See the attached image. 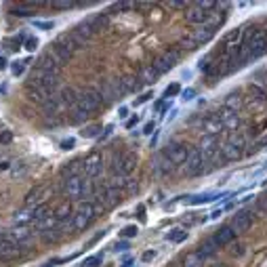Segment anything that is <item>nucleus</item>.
Returning a JSON list of instances; mask_svg holds the SVG:
<instances>
[{
	"instance_id": "obj_1",
	"label": "nucleus",
	"mask_w": 267,
	"mask_h": 267,
	"mask_svg": "<svg viewBox=\"0 0 267 267\" xmlns=\"http://www.w3.org/2000/svg\"><path fill=\"white\" fill-rule=\"evenodd\" d=\"M101 93L95 91V88H84V91H80L76 103H74V108H72V114H74V122H82L86 120L88 116H91L95 110L101 108Z\"/></svg>"
},
{
	"instance_id": "obj_2",
	"label": "nucleus",
	"mask_w": 267,
	"mask_h": 267,
	"mask_svg": "<svg viewBox=\"0 0 267 267\" xmlns=\"http://www.w3.org/2000/svg\"><path fill=\"white\" fill-rule=\"evenodd\" d=\"M51 217V210L46 204H38V206H28L26 210L15 212V225H42L46 219Z\"/></svg>"
},
{
	"instance_id": "obj_3",
	"label": "nucleus",
	"mask_w": 267,
	"mask_h": 267,
	"mask_svg": "<svg viewBox=\"0 0 267 267\" xmlns=\"http://www.w3.org/2000/svg\"><path fill=\"white\" fill-rule=\"evenodd\" d=\"M65 193L69 200H82V198H91L93 196V181L88 177H72L65 181Z\"/></svg>"
},
{
	"instance_id": "obj_4",
	"label": "nucleus",
	"mask_w": 267,
	"mask_h": 267,
	"mask_svg": "<svg viewBox=\"0 0 267 267\" xmlns=\"http://www.w3.org/2000/svg\"><path fill=\"white\" fill-rule=\"evenodd\" d=\"M215 7H217L215 3H196L185 11V21L196 26H206L212 21V9Z\"/></svg>"
},
{
	"instance_id": "obj_5",
	"label": "nucleus",
	"mask_w": 267,
	"mask_h": 267,
	"mask_svg": "<svg viewBox=\"0 0 267 267\" xmlns=\"http://www.w3.org/2000/svg\"><path fill=\"white\" fill-rule=\"evenodd\" d=\"M246 152V137L244 135H231L225 143L221 145V158L227 160V162H234V160H240Z\"/></svg>"
},
{
	"instance_id": "obj_6",
	"label": "nucleus",
	"mask_w": 267,
	"mask_h": 267,
	"mask_svg": "<svg viewBox=\"0 0 267 267\" xmlns=\"http://www.w3.org/2000/svg\"><path fill=\"white\" fill-rule=\"evenodd\" d=\"M217 28H219V21H210L206 26H200V30H196L187 40H183V44L187 48H196V46H200V44H206L217 34Z\"/></svg>"
},
{
	"instance_id": "obj_7",
	"label": "nucleus",
	"mask_w": 267,
	"mask_h": 267,
	"mask_svg": "<svg viewBox=\"0 0 267 267\" xmlns=\"http://www.w3.org/2000/svg\"><path fill=\"white\" fill-rule=\"evenodd\" d=\"M95 215H97V204H93V202H82L78 208H76V212H74V219H72V229H84V227H88L91 225V221L95 219Z\"/></svg>"
},
{
	"instance_id": "obj_8",
	"label": "nucleus",
	"mask_w": 267,
	"mask_h": 267,
	"mask_svg": "<svg viewBox=\"0 0 267 267\" xmlns=\"http://www.w3.org/2000/svg\"><path fill=\"white\" fill-rule=\"evenodd\" d=\"M204 158H206V162L208 164H215L217 162V158H219V152H221V145H219V139L217 135H204L200 139V145L196 148Z\"/></svg>"
},
{
	"instance_id": "obj_9",
	"label": "nucleus",
	"mask_w": 267,
	"mask_h": 267,
	"mask_svg": "<svg viewBox=\"0 0 267 267\" xmlns=\"http://www.w3.org/2000/svg\"><path fill=\"white\" fill-rule=\"evenodd\" d=\"M179 51L177 48H168V51H164V53H160V55L152 61V67L156 69V72L162 76V74H166V72H171V69L177 65V61H179Z\"/></svg>"
},
{
	"instance_id": "obj_10",
	"label": "nucleus",
	"mask_w": 267,
	"mask_h": 267,
	"mask_svg": "<svg viewBox=\"0 0 267 267\" xmlns=\"http://www.w3.org/2000/svg\"><path fill=\"white\" fill-rule=\"evenodd\" d=\"M189 148L185 145V143H181V141H171V143L164 148V152H162V156L168 160L171 164H183L185 160H187V156H189Z\"/></svg>"
},
{
	"instance_id": "obj_11",
	"label": "nucleus",
	"mask_w": 267,
	"mask_h": 267,
	"mask_svg": "<svg viewBox=\"0 0 267 267\" xmlns=\"http://www.w3.org/2000/svg\"><path fill=\"white\" fill-rule=\"evenodd\" d=\"M206 164H208L206 158L198 150H191L189 156H187V160L183 162V173L187 177H198V175L206 173Z\"/></svg>"
},
{
	"instance_id": "obj_12",
	"label": "nucleus",
	"mask_w": 267,
	"mask_h": 267,
	"mask_svg": "<svg viewBox=\"0 0 267 267\" xmlns=\"http://www.w3.org/2000/svg\"><path fill=\"white\" fill-rule=\"evenodd\" d=\"M135 166H137V156L127 152V154H122V156L116 158V162H114L112 168H114V175H118L120 179H124V177H129L135 171Z\"/></svg>"
},
{
	"instance_id": "obj_13",
	"label": "nucleus",
	"mask_w": 267,
	"mask_h": 267,
	"mask_svg": "<svg viewBox=\"0 0 267 267\" xmlns=\"http://www.w3.org/2000/svg\"><path fill=\"white\" fill-rule=\"evenodd\" d=\"M23 253H26V246L15 244L9 238L0 236V261H15V259H19Z\"/></svg>"
},
{
	"instance_id": "obj_14",
	"label": "nucleus",
	"mask_w": 267,
	"mask_h": 267,
	"mask_svg": "<svg viewBox=\"0 0 267 267\" xmlns=\"http://www.w3.org/2000/svg\"><path fill=\"white\" fill-rule=\"evenodd\" d=\"M97 91L101 93V99H103V101H116V99L124 97L120 78H116V80H103Z\"/></svg>"
},
{
	"instance_id": "obj_15",
	"label": "nucleus",
	"mask_w": 267,
	"mask_h": 267,
	"mask_svg": "<svg viewBox=\"0 0 267 267\" xmlns=\"http://www.w3.org/2000/svg\"><path fill=\"white\" fill-rule=\"evenodd\" d=\"M255 217H257L255 210H240V212H236V215H234L229 227L236 231V236H238V234H244V231H248V227L255 223Z\"/></svg>"
},
{
	"instance_id": "obj_16",
	"label": "nucleus",
	"mask_w": 267,
	"mask_h": 267,
	"mask_svg": "<svg viewBox=\"0 0 267 267\" xmlns=\"http://www.w3.org/2000/svg\"><path fill=\"white\" fill-rule=\"evenodd\" d=\"M122 198V191L118 189V185H105L99 193V198H97V208H112L114 204H118Z\"/></svg>"
},
{
	"instance_id": "obj_17",
	"label": "nucleus",
	"mask_w": 267,
	"mask_h": 267,
	"mask_svg": "<svg viewBox=\"0 0 267 267\" xmlns=\"http://www.w3.org/2000/svg\"><path fill=\"white\" fill-rule=\"evenodd\" d=\"M101 173H103V154L95 152L88 158H84V171H82L84 177L93 179V177H99Z\"/></svg>"
},
{
	"instance_id": "obj_18",
	"label": "nucleus",
	"mask_w": 267,
	"mask_h": 267,
	"mask_svg": "<svg viewBox=\"0 0 267 267\" xmlns=\"http://www.w3.org/2000/svg\"><path fill=\"white\" fill-rule=\"evenodd\" d=\"M217 118H219V122L223 124V129L236 131V129L240 127V116H238V112H229V110H223V108H221V112L217 114Z\"/></svg>"
},
{
	"instance_id": "obj_19",
	"label": "nucleus",
	"mask_w": 267,
	"mask_h": 267,
	"mask_svg": "<svg viewBox=\"0 0 267 267\" xmlns=\"http://www.w3.org/2000/svg\"><path fill=\"white\" fill-rule=\"evenodd\" d=\"M248 93H251V101H253L255 108H261V105L267 103V88H263V86L253 82L251 88H248Z\"/></svg>"
},
{
	"instance_id": "obj_20",
	"label": "nucleus",
	"mask_w": 267,
	"mask_h": 267,
	"mask_svg": "<svg viewBox=\"0 0 267 267\" xmlns=\"http://www.w3.org/2000/svg\"><path fill=\"white\" fill-rule=\"evenodd\" d=\"M242 108V95L236 91V93H229L225 95L223 99V110H229V112H240Z\"/></svg>"
},
{
	"instance_id": "obj_21",
	"label": "nucleus",
	"mask_w": 267,
	"mask_h": 267,
	"mask_svg": "<svg viewBox=\"0 0 267 267\" xmlns=\"http://www.w3.org/2000/svg\"><path fill=\"white\" fill-rule=\"evenodd\" d=\"M236 238V231L234 229H231L229 225H225V227H221L219 231H217V234L215 236H212V240H215L219 246H225V244H229L231 240H234Z\"/></svg>"
},
{
	"instance_id": "obj_22",
	"label": "nucleus",
	"mask_w": 267,
	"mask_h": 267,
	"mask_svg": "<svg viewBox=\"0 0 267 267\" xmlns=\"http://www.w3.org/2000/svg\"><path fill=\"white\" fill-rule=\"evenodd\" d=\"M202 131H204V135H217L219 131H223V124L219 122L217 116H210V118L202 120Z\"/></svg>"
},
{
	"instance_id": "obj_23",
	"label": "nucleus",
	"mask_w": 267,
	"mask_h": 267,
	"mask_svg": "<svg viewBox=\"0 0 267 267\" xmlns=\"http://www.w3.org/2000/svg\"><path fill=\"white\" fill-rule=\"evenodd\" d=\"M120 82H122V91H124V95H129V93H135V91H139L141 88V78L139 76H129V78H120Z\"/></svg>"
},
{
	"instance_id": "obj_24",
	"label": "nucleus",
	"mask_w": 267,
	"mask_h": 267,
	"mask_svg": "<svg viewBox=\"0 0 267 267\" xmlns=\"http://www.w3.org/2000/svg\"><path fill=\"white\" fill-rule=\"evenodd\" d=\"M44 193H46V187H44V185L32 189V191L26 196V206H38V204L42 202V196H44Z\"/></svg>"
},
{
	"instance_id": "obj_25",
	"label": "nucleus",
	"mask_w": 267,
	"mask_h": 267,
	"mask_svg": "<svg viewBox=\"0 0 267 267\" xmlns=\"http://www.w3.org/2000/svg\"><path fill=\"white\" fill-rule=\"evenodd\" d=\"M219 244L215 242V240H212V238H208L204 244H200V248H198V253L204 257V259H210L212 255H217V251H219Z\"/></svg>"
},
{
	"instance_id": "obj_26",
	"label": "nucleus",
	"mask_w": 267,
	"mask_h": 267,
	"mask_svg": "<svg viewBox=\"0 0 267 267\" xmlns=\"http://www.w3.org/2000/svg\"><path fill=\"white\" fill-rule=\"evenodd\" d=\"M204 263H206V259H204L198 251H193V253H189V255L183 259V265H181V267H204Z\"/></svg>"
},
{
	"instance_id": "obj_27",
	"label": "nucleus",
	"mask_w": 267,
	"mask_h": 267,
	"mask_svg": "<svg viewBox=\"0 0 267 267\" xmlns=\"http://www.w3.org/2000/svg\"><path fill=\"white\" fill-rule=\"evenodd\" d=\"M139 78H141V82H143V84H154V82L160 78V74L156 72L152 65H145V67L139 72Z\"/></svg>"
},
{
	"instance_id": "obj_28",
	"label": "nucleus",
	"mask_w": 267,
	"mask_h": 267,
	"mask_svg": "<svg viewBox=\"0 0 267 267\" xmlns=\"http://www.w3.org/2000/svg\"><path fill=\"white\" fill-rule=\"evenodd\" d=\"M11 11H13V15L28 17V15H32V13H34V5H32V3H26V5H15Z\"/></svg>"
},
{
	"instance_id": "obj_29",
	"label": "nucleus",
	"mask_w": 267,
	"mask_h": 267,
	"mask_svg": "<svg viewBox=\"0 0 267 267\" xmlns=\"http://www.w3.org/2000/svg\"><path fill=\"white\" fill-rule=\"evenodd\" d=\"M185 238H187V231L181 229V227H175L173 231L166 234V240H171V242H183Z\"/></svg>"
},
{
	"instance_id": "obj_30",
	"label": "nucleus",
	"mask_w": 267,
	"mask_h": 267,
	"mask_svg": "<svg viewBox=\"0 0 267 267\" xmlns=\"http://www.w3.org/2000/svg\"><path fill=\"white\" fill-rule=\"evenodd\" d=\"M255 215H257V217H265V215H267V196H263V198L257 200V204H255Z\"/></svg>"
},
{
	"instance_id": "obj_31",
	"label": "nucleus",
	"mask_w": 267,
	"mask_h": 267,
	"mask_svg": "<svg viewBox=\"0 0 267 267\" xmlns=\"http://www.w3.org/2000/svg\"><path fill=\"white\" fill-rule=\"evenodd\" d=\"M101 133V124H91V127H86L84 131H82V135L86 137V139H93V137H97Z\"/></svg>"
},
{
	"instance_id": "obj_32",
	"label": "nucleus",
	"mask_w": 267,
	"mask_h": 267,
	"mask_svg": "<svg viewBox=\"0 0 267 267\" xmlns=\"http://www.w3.org/2000/svg\"><path fill=\"white\" fill-rule=\"evenodd\" d=\"M101 263H103V255H93L84 261L82 267H101Z\"/></svg>"
},
{
	"instance_id": "obj_33",
	"label": "nucleus",
	"mask_w": 267,
	"mask_h": 267,
	"mask_svg": "<svg viewBox=\"0 0 267 267\" xmlns=\"http://www.w3.org/2000/svg\"><path fill=\"white\" fill-rule=\"evenodd\" d=\"M26 63H28V61H15L13 67H11V72H13L15 76H21L23 69H26Z\"/></svg>"
},
{
	"instance_id": "obj_34",
	"label": "nucleus",
	"mask_w": 267,
	"mask_h": 267,
	"mask_svg": "<svg viewBox=\"0 0 267 267\" xmlns=\"http://www.w3.org/2000/svg\"><path fill=\"white\" fill-rule=\"evenodd\" d=\"M179 91H181V86L177 84V82H173V84H168V86H166L164 95H166V97H175V95H179Z\"/></svg>"
},
{
	"instance_id": "obj_35",
	"label": "nucleus",
	"mask_w": 267,
	"mask_h": 267,
	"mask_svg": "<svg viewBox=\"0 0 267 267\" xmlns=\"http://www.w3.org/2000/svg\"><path fill=\"white\" fill-rule=\"evenodd\" d=\"M137 234H139V229H137L135 225H129V227L122 229V236H124V238H135Z\"/></svg>"
},
{
	"instance_id": "obj_36",
	"label": "nucleus",
	"mask_w": 267,
	"mask_h": 267,
	"mask_svg": "<svg viewBox=\"0 0 267 267\" xmlns=\"http://www.w3.org/2000/svg\"><path fill=\"white\" fill-rule=\"evenodd\" d=\"M38 44H40L38 38H28V40H26V51H30V53H32V51H36Z\"/></svg>"
},
{
	"instance_id": "obj_37",
	"label": "nucleus",
	"mask_w": 267,
	"mask_h": 267,
	"mask_svg": "<svg viewBox=\"0 0 267 267\" xmlns=\"http://www.w3.org/2000/svg\"><path fill=\"white\" fill-rule=\"evenodd\" d=\"M34 26L40 30H53V21H34Z\"/></svg>"
},
{
	"instance_id": "obj_38",
	"label": "nucleus",
	"mask_w": 267,
	"mask_h": 267,
	"mask_svg": "<svg viewBox=\"0 0 267 267\" xmlns=\"http://www.w3.org/2000/svg\"><path fill=\"white\" fill-rule=\"evenodd\" d=\"M114 251H120V253H124V251H129V242H116V246H114Z\"/></svg>"
},
{
	"instance_id": "obj_39",
	"label": "nucleus",
	"mask_w": 267,
	"mask_h": 267,
	"mask_svg": "<svg viewBox=\"0 0 267 267\" xmlns=\"http://www.w3.org/2000/svg\"><path fill=\"white\" fill-rule=\"evenodd\" d=\"M53 7L55 9H72L74 3H53Z\"/></svg>"
},
{
	"instance_id": "obj_40",
	"label": "nucleus",
	"mask_w": 267,
	"mask_h": 267,
	"mask_svg": "<svg viewBox=\"0 0 267 267\" xmlns=\"http://www.w3.org/2000/svg\"><path fill=\"white\" fill-rule=\"evenodd\" d=\"M74 143H76L74 139H65L63 143H61V148H63V150H72V148H74Z\"/></svg>"
},
{
	"instance_id": "obj_41",
	"label": "nucleus",
	"mask_w": 267,
	"mask_h": 267,
	"mask_svg": "<svg viewBox=\"0 0 267 267\" xmlns=\"http://www.w3.org/2000/svg\"><path fill=\"white\" fill-rule=\"evenodd\" d=\"M154 257H156V251H148V253H143V257H141V259H143V261L148 263V261H152Z\"/></svg>"
},
{
	"instance_id": "obj_42",
	"label": "nucleus",
	"mask_w": 267,
	"mask_h": 267,
	"mask_svg": "<svg viewBox=\"0 0 267 267\" xmlns=\"http://www.w3.org/2000/svg\"><path fill=\"white\" fill-rule=\"evenodd\" d=\"M150 97H154V93H143V95H141V97L137 99V103H145Z\"/></svg>"
},
{
	"instance_id": "obj_43",
	"label": "nucleus",
	"mask_w": 267,
	"mask_h": 267,
	"mask_svg": "<svg viewBox=\"0 0 267 267\" xmlns=\"http://www.w3.org/2000/svg\"><path fill=\"white\" fill-rule=\"evenodd\" d=\"M0 141H3V143H9V141H11V133L9 131L3 133V135H0Z\"/></svg>"
},
{
	"instance_id": "obj_44",
	"label": "nucleus",
	"mask_w": 267,
	"mask_h": 267,
	"mask_svg": "<svg viewBox=\"0 0 267 267\" xmlns=\"http://www.w3.org/2000/svg\"><path fill=\"white\" fill-rule=\"evenodd\" d=\"M193 95H196V91H193V88H187V91L183 93V99H191Z\"/></svg>"
},
{
	"instance_id": "obj_45",
	"label": "nucleus",
	"mask_w": 267,
	"mask_h": 267,
	"mask_svg": "<svg viewBox=\"0 0 267 267\" xmlns=\"http://www.w3.org/2000/svg\"><path fill=\"white\" fill-rule=\"evenodd\" d=\"M152 131H154V122H148V124H145V129H143V133H145V135H150Z\"/></svg>"
},
{
	"instance_id": "obj_46",
	"label": "nucleus",
	"mask_w": 267,
	"mask_h": 267,
	"mask_svg": "<svg viewBox=\"0 0 267 267\" xmlns=\"http://www.w3.org/2000/svg\"><path fill=\"white\" fill-rule=\"evenodd\" d=\"M164 108H166V105H164V101H158V103H156V112H162Z\"/></svg>"
},
{
	"instance_id": "obj_47",
	"label": "nucleus",
	"mask_w": 267,
	"mask_h": 267,
	"mask_svg": "<svg viewBox=\"0 0 267 267\" xmlns=\"http://www.w3.org/2000/svg\"><path fill=\"white\" fill-rule=\"evenodd\" d=\"M137 120H139L137 116H135V118H131V120L127 122V129H131V127H135V124H137Z\"/></svg>"
},
{
	"instance_id": "obj_48",
	"label": "nucleus",
	"mask_w": 267,
	"mask_h": 267,
	"mask_svg": "<svg viewBox=\"0 0 267 267\" xmlns=\"http://www.w3.org/2000/svg\"><path fill=\"white\" fill-rule=\"evenodd\" d=\"M133 265V259H124V263H122V267H131Z\"/></svg>"
},
{
	"instance_id": "obj_49",
	"label": "nucleus",
	"mask_w": 267,
	"mask_h": 267,
	"mask_svg": "<svg viewBox=\"0 0 267 267\" xmlns=\"http://www.w3.org/2000/svg\"><path fill=\"white\" fill-rule=\"evenodd\" d=\"M5 67H7V59L0 57V69H5Z\"/></svg>"
},
{
	"instance_id": "obj_50",
	"label": "nucleus",
	"mask_w": 267,
	"mask_h": 267,
	"mask_svg": "<svg viewBox=\"0 0 267 267\" xmlns=\"http://www.w3.org/2000/svg\"><path fill=\"white\" fill-rule=\"evenodd\" d=\"M127 114H129V110H127V108H120V116H122V118L127 116Z\"/></svg>"
}]
</instances>
